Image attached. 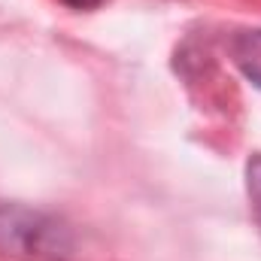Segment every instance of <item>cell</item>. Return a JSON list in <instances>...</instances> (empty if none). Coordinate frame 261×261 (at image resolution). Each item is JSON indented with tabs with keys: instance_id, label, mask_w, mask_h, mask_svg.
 I'll list each match as a JSON object with an SVG mask.
<instances>
[{
	"instance_id": "cell-1",
	"label": "cell",
	"mask_w": 261,
	"mask_h": 261,
	"mask_svg": "<svg viewBox=\"0 0 261 261\" xmlns=\"http://www.w3.org/2000/svg\"><path fill=\"white\" fill-rule=\"evenodd\" d=\"M73 231L55 213L0 200V255L15 261H70Z\"/></svg>"
},
{
	"instance_id": "cell-3",
	"label": "cell",
	"mask_w": 261,
	"mask_h": 261,
	"mask_svg": "<svg viewBox=\"0 0 261 261\" xmlns=\"http://www.w3.org/2000/svg\"><path fill=\"white\" fill-rule=\"evenodd\" d=\"M246 195H249V206H252L255 225L261 231V155H252L246 161Z\"/></svg>"
},
{
	"instance_id": "cell-4",
	"label": "cell",
	"mask_w": 261,
	"mask_h": 261,
	"mask_svg": "<svg viewBox=\"0 0 261 261\" xmlns=\"http://www.w3.org/2000/svg\"><path fill=\"white\" fill-rule=\"evenodd\" d=\"M64 6H70V9H97L103 0H61Z\"/></svg>"
},
{
	"instance_id": "cell-2",
	"label": "cell",
	"mask_w": 261,
	"mask_h": 261,
	"mask_svg": "<svg viewBox=\"0 0 261 261\" xmlns=\"http://www.w3.org/2000/svg\"><path fill=\"white\" fill-rule=\"evenodd\" d=\"M231 61L243 70L246 79H252L261 88V28L237 31L231 37Z\"/></svg>"
}]
</instances>
